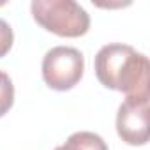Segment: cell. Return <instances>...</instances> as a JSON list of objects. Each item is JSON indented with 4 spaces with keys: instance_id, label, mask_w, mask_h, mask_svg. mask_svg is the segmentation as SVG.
Masks as SVG:
<instances>
[{
    "instance_id": "cell-6",
    "label": "cell",
    "mask_w": 150,
    "mask_h": 150,
    "mask_svg": "<svg viewBox=\"0 0 150 150\" xmlns=\"http://www.w3.org/2000/svg\"><path fill=\"white\" fill-rule=\"evenodd\" d=\"M14 104V85L13 80L9 78V74L0 71V118L6 113H9V110Z\"/></svg>"
},
{
    "instance_id": "cell-1",
    "label": "cell",
    "mask_w": 150,
    "mask_h": 150,
    "mask_svg": "<svg viewBox=\"0 0 150 150\" xmlns=\"http://www.w3.org/2000/svg\"><path fill=\"white\" fill-rule=\"evenodd\" d=\"M99 83L110 90L124 92L125 97L150 99V62L146 55L129 44H106L94 60Z\"/></svg>"
},
{
    "instance_id": "cell-5",
    "label": "cell",
    "mask_w": 150,
    "mask_h": 150,
    "mask_svg": "<svg viewBox=\"0 0 150 150\" xmlns=\"http://www.w3.org/2000/svg\"><path fill=\"white\" fill-rule=\"evenodd\" d=\"M55 150H108L106 141L90 131H78V132H72L65 143L58 145Z\"/></svg>"
},
{
    "instance_id": "cell-4",
    "label": "cell",
    "mask_w": 150,
    "mask_h": 150,
    "mask_svg": "<svg viewBox=\"0 0 150 150\" xmlns=\"http://www.w3.org/2000/svg\"><path fill=\"white\" fill-rule=\"evenodd\" d=\"M117 132L120 139L132 146L148 143V99L125 97L117 113Z\"/></svg>"
},
{
    "instance_id": "cell-7",
    "label": "cell",
    "mask_w": 150,
    "mask_h": 150,
    "mask_svg": "<svg viewBox=\"0 0 150 150\" xmlns=\"http://www.w3.org/2000/svg\"><path fill=\"white\" fill-rule=\"evenodd\" d=\"M13 42H14V34H13L11 25L0 18V58H4L11 51Z\"/></svg>"
},
{
    "instance_id": "cell-3",
    "label": "cell",
    "mask_w": 150,
    "mask_h": 150,
    "mask_svg": "<svg viewBox=\"0 0 150 150\" xmlns=\"http://www.w3.org/2000/svg\"><path fill=\"white\" fill-rule=\"evenodd\" d=\"M85 57L72 46H55L42 58V80L57 92L74 88L83 78Z\"/></svg>"
},
{
    "instance_id": "cell-2",
    "label": "cell",
    "mask_w": 150,
    "mask_h": 150,
    "mask_svg": "<svg viewBox=\"0 0 150 150\" xmlns=\"http://www.w3.org/2000/svg\"><path fill=\"white\" fill-rule=\"evenodd\" d=\"M30 11L44 30L60 37H81L90 28L88 13L74 0H34Z\"/></svg>"
}]
</instances>
